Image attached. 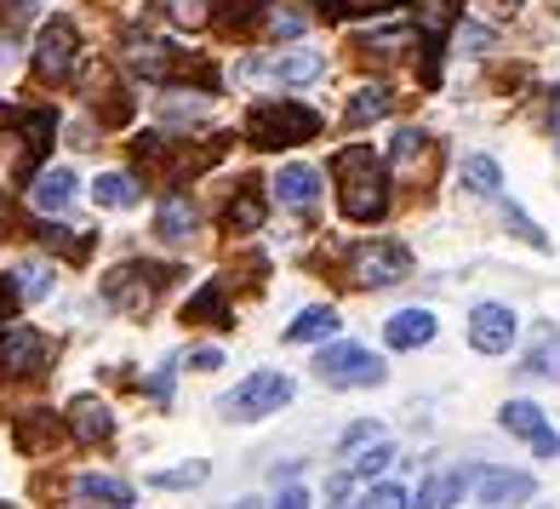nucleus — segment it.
Instances as JSON below:
<instances>
[{
	"label": "nucleus",
	"instance_id": "f257e3e1",
	"mask_svg": "<svg viewBox=\"0 0 560 509\" xmlns=\"http://www.w3.org/2000/svg\"><path fill=\"white\" fill-rule=\"evenodd\" d=\"M332 172H338V200H343V218L349 223L384 218L389 189H384V166L372 161V149H343V155L332 161Z\"/></svg>",
	"mask_w": 560,
	"mask_h": 509
},
{
	"label": "nucleus",
	"instance_id": "f03ea898",
	"mask_svg": "<svg viewBox=\"0 0 560 509\" xmlns=\"http://www.w3.org/2000/svg\"><path fill=\"white\" fill-rule=\"evenodd\" d=\"M320 132V115L292 104V97H264V104H252L246 115V143L252 149H292V143H310Z\"/></svg>",
	"mask_w": 560,
	"mask_h": 509
},
{
	"label": "nucleus",
	"instance_id": "7ed1b4c3",
	"mask_svg": "<svg viewBox=\"0 0 560 509\" xmlns=\"http://www.w3.org/2000/svg\"><path fill=\"white\" fill-rule=\"evenodd\" d=\"M315 378L326 390H372L389 378V367H384V355H372L361 344H332V349H320Z\"/></svg>",
	"mask_w": 560,
	"mask_h": 509
},
{
	"label": "nucleus",
	"instance_id": "20e7f679",
	"mask_svg": "<svg viewBox=\"0 0 560 509\" xmlns=\"http://www.w3.org/2000/svg\"><path fill=\"white\" fill-rule=\"evenodd\" d=\"M166 281H172V269H161V264H120V269H109L104 298L115 303L120 315H149L161 303Z\"/></svg>",
	"mask_w": 560,
	"mask_h": 509
},
{
	"label": "nucleus",
	"instance_id": "39448f33",
	"mask_svg": "<svg viewBox=\"0 0 560 509\" xmlns=\"http://www.w3.org/2000/svg\"><path fill=\"white\" fill-rule=\"evenodd\" d=\"M292 401V378L287 372H252L235 395H223V418L252 424V418H269Z\"/></svg>",
	"mask_w": 560,
	"mask_h": 509
},
{
	"label": "nucleus",
	"instance_id": "423d86ee",
	"mask_svg": "<svg viewBox=\"0 0 560 509\" xmlns=\"http://www.w3.org/2000/svg\"><path fill=\"white\" fill-rule=\"evenodd\" d=\"M406 275H412V252L400 241H366V246H354V258H349L354 287H400Z\"/></svg>",
	"mask_w": 560,
	"mask_h": 509
},
{
	"label": "nucleus",
	"instance_id": "0eeeda50",
	"mask_svg": "<svg viewBox=\"0 0 560 509\" xmlns=\"http://www.w3.org/2000/svg\"><path fill=\"white\" fill-rule=\"evenodd\" d=\"M74 58H81V35H74V23L69 18L40 23V35H35V74H40V81L63 86L74 74Z\"/></svg>",
	"mask_w": 560,
	"mask_h": 509
},
{
	"label": "nucleus",
	"instance_id": "6e6552de",
	"mask_svg": "<svg viewBox=\"0 0 560 509\" xmlns=\"http://www.w3.org/2000/svg\"><path fill=\"white\" fill-rule=\"evenodd\" d=\"M326 74L320 53H269V58H246L241 81H269V86H310Z\"/></svg>",
	"mask_w": 560,
	"mask_h": 509
},
{
	"label": "nucleus",
	"instance_id": "1a4fd4ad",
	"mask_svg": "<svg viewBox=\"0 0 560 509\" xmlns=\"http://www.w3.org/2000/svg\"><path fill=\"white\" fill-rule=\"evenodd\" d=\"M521 338V321L509 303H475V315H469V344L480 355H509V344Z\"/></svg>",
	"mask_w": 560,
	"mask_h": 509
},
{
	"label": "nucleus",
	"instance_id": "9d476101",
	"mask_svg": "<svg viewBox=\"0 0 560 509\" xmlns=\"http://www.w3.org/2000/svg\"><path fill=\"white\" fill-rule=\"evenodd\" d=\"M46 338L35 333V326H7L0 333V372L7 378H40L46 372Z\"/></svg>",
	"mask_w": 560,
	"mask_h": 509
},
{
	"label": "nucleus",
	"instance_id": "9b49d317",
	"mask_svg": "<svg viewBox=\"0 0 560 509\" xmlns=\"http://www.w3.org/2000/svg\"><path fill=\"white\" fill-rule=\"evenodd\" d=\"M435 161H441V149H435L429 132H418V126L395 132V177L400 184H429V177H435Z\"/></svg>",
	"mask_w": 560,
	"mask_h": 509
},
{
	"label": "nucleus",
	"instance_id": "f8f14e48",
	"mask_svg": "<svg viewBox=\"0 0 560 509\" xmlns=\"http://www.w3.org/2000/svg\"><path fill=\"white\" fill-rule=\"evenodd\" d=\"M63 429L81 447H104L115 436V413H109V401H97V395H74L69 401V413H63Z\"/></svg>",
	"mask_w": 560,
	"mask_h": 509
},
{
	"label": "nucleus",
	"instance_id": "ddd939ff",
	"mask_svg": "<svg viewBox=\"0 0 560 509\" xmlns=\"http://www.w3.org/2000/svg\"><path fill=\"white\" fill-rule=\"evenodd\" d=\"M475 493H480V509H509L532 498V475L526 470H475Z\"/></svg>",
	"mask_w": 560,
	"mask_h": 509
},
{
	"label": "nucleus",
	"instance_id": "4468645a",
	"mask_svg": "<svg viewBox=\"0 0 560 509\" xmlns=\"http://www.w3.org/2000/svg\"><path fill=\"white\" fill-rule=\"evenodd\" d=\"M74 172L69 166H46L35 184H30V200H35V212H46V218H58V212H69L74 207Z\"/></svg>",
	"mask_w": 560,
	"mask_h": 509
},
{
	"label": "nucleus",
	"instance_id": "2eb2a0df",
	"mask_svg": "<svg viewBox=\"0 0 560 509\" xmlns=\"http://www.w3.org/2000/svg\"><path fill=\"white\" fill-rule=\"evenodd\" d=\"M429 338H435V310H400L384 326V344L389 349H423Z\"/></svg>",
	"mask_w": 560,
	"mask_h": 509
},
{
	"label": "nucleus",
	"instance_id": "dca6fc26",
	"mask_svg": "<svg viewBox=\"0 0 560 509\" xmlns=\"http://www.w3.org/2000/svg\"><path fill=\"white\" fill-rule=\"evenodd\" d=\"M275 195L287 200V207L310 212V207H315V195H320V172H315V166H303V161L280 166V177H275Z\"/></svg>",
	"mask_w": 560,
	"mask_h": 509
},
{
	"label": "nucleus",
	"instance_id": "f3484780",
	"mask_svg": "<svg viewBox=\"0 0 560 509\" xmlns=\"http://www.w3.org/2000/svg\"><path fill=\"white\" fill-rule=\"evenodd\" d=\"M195 223H200L195 200H189V195H166V200H161V212H155V235L172 241V246H184V241L195 235Z\"/></svg>",
	"mask_w": 560,
	"mask_h": 509
},
{
	"label": "nucleus",
	"instance_id": "a211bd4d",
	"mask_svg": "<svg viewBox=\"0 0 560 509\" xmlns=\"http://www.w3.org/2000/svg\"><path fill=\"white\" fill-rule=\"evenodd\" d=\"M63 436H69V429H63L58 413H40V406H35V413L18 418V447H23V452H52Z\"/></svg>",
	"mask_w": 560,
	"mask_h": 509
},
{
	"label": "nucleus",
	"instance_id": "6ab92c4d",
	"mask_svg": "<svg viewBox=\"0 0 560 509\" xmlns=\"http://www.w3.org/2000/svg\"><path fill=\"white\" fill-rule=\"evenodd\" d=\"M126 63H132L138 74H149V81H172V74H177L172 46H161V41H143V35L126 41Z\"/></svg>",
	"mask_w": 560,
	"mask_h": 509
},
{
	"label": "nucleus",
	"instance_id": "aec40b11",
	"mask_svg": "<svg viewBox=\"0 0 560 509\" xmlns=\"http://www.w3.org/2000/svg\"><path fill=\"white\" fill-rule=\"evenodd\" d=\"M92 200L97 207H109V212H126V207H138L143 189H138V177H126V172H104L92 184Z\"/></svg>",
	"mask_w": 560,
	"mask_h": 509
},
{
	"label": "nucleus",
	"instance_id": "412c9836",
	"mask_svg": "<svg viewBox=\"0 0 560 509\" xmlns=\"http://www.w3.org/2000/svg\"><path fill=\"white\" fill-rule=\"evenodd\" d=\"M332 333H338V310H332V303H315V310H303V315L287 326L292 344H326Z\"/></svg>",
	"mask_w": 560,
	"mask_h": 509
},
{
	"label": "nucleus",
	"instance_id": "4be33fe9",
	"mask_svg": "<svg viewBox=\"0 0 560 509\" xmlns=\"http://www.w3.org/2000/svg\"><path fill=\"white\" fill-rule=\"evenodd\" d=\"M389 109H395V92H389V86H361V92L349 97L343 120H349V126H366V120H384Z\"/></svg>",
	"mask_w": 560,
	"mask_h": 509
},
{
	"label": "nucleus",
	"instance_id": "5701e85b",
	"mask_svg": "<svg viewBox=\"0 0 560 509\" xmlns=\"http://www.w3.org/2000/svg\"><path fill=\"white\" fill-rule=\"evenodd\" d=\"M223 223H229V235H252V229H264V195L258 189H241L235 200H229Z\"/></svg>",
	"mask_w": 560,
	"mask_h": 509
},
{
	"label": "nucleus",
	"instance_id": "b1692460",
	"mask_svg": "<svg viewBox=\"0 0 560 509\" xmlns=\"http://www.w3.org/2000/svg\"><path fill=\"white\" fill-rule=\"evenodd\" d=\"M74 498H92V504H120V509H132V487L115 475H81L74 481Z\"/></svg>",
	"mask_w": 560,
	"mask_h": 509
},
{
	"label": "nucleus",
	"instance_id": "393cba45",
	"mask_svg": "<svg viewBox=\"0 0 560 509\" xmlns=\"http://www.w3.org/2000/svg\"><path fill=\"white\" fill-rule=\"evenodd\" d=\"M7 292H12V298H30V303H40L46 292H52V264H18Z\"/></svg>",
	"mask_w": 560,
	"mask_h": 509
},
{
	"label": "nucleus",
	"instance_id": "a878e982",
	"mask_svg": "<svg viewBox=\"0 0 560 509\" xmlns=\"http://www.w3.org/2000/svg\"><path fill=\"white\" fill-rule=\"evenodd\" d=\"M412 41H418L412 30H372V35L354 41V53H372V58H400Z\"/></svg>",
	"mask_w": 560,
	"mask_h": 509
},
{
	"label": "nucleus",
	"instance_id": "bb28decb",
	"mask_svg": "<svg viewBox=\"0 0 560 509\" xmlns=\"http://www.w3.org/2000/svg\"><path fill=\"white\" fill-rule=\"evenodd\" d=\"M498 424L509 429V436H538V429H544V413H538V406H532V401H503V413H498Z\"/></svg>",
	"mask_w": 560,
	"mask_h": 509
},
{
	"label": "nucleus",
	"instance_id": "cd10ccee",
	"mask_svg": "<svg viewBox=\"0 0 560 509\" xmlns=\"http://www.w3.org/2000/svg\"><path fill=\"white\" fill-rule=\"evenodd\" d=\"M35 235L52 246V252H63V258H86V252H92V235H81V229H63V223H40Z\"/></svg>",
	"mask_w": 560,
	"mask_h": 509
},
{
	"label": "nucleus",
	"instance_id": "c85d7f7f",
	"mask_svg": "<svg viewBox=\"0 0 560 509\" xmlns=\"http://www.w3.org/2000/svg\"><path fill=\"white\" fill-rule=\"evenodd\" d=\"M155 7L177 23V30H207L212 23V0H155Z\"/></svg>",
	"mask_w": 560,
	"mask_h": 509
},
{
	"label": "nucleus",
	"instance_id": "c756f323",
	"mask_svg": "<svg viewBox=\"0 0 560 509\" xmlns=\"http://www.w3.org/2000/svg\"><path fill=\"white\" fill-rule=\"evenodd\" d=\"M184 321H212V326H229V303L218 287H200L189 303H184Z\"/></svg>",
	"mask_w": 560,
	"mask_h": 509
},
{
	"label": "nucleus",
	"instance_id": "7c9ffc66",
	"mask_svg": "<svg viewBox=\"0 0 560 509\" xmlns=\"http://www.w3.org/2000/svg\"><path fill=\"white\" fill-rule=\"evenodd\" d=\"M464 184H469L475 195H498V189H503V172H498L492 155H469V161H464Z\"/></svg>",
	"mask_w": 560,
	"mask_h": 509
},
{
	"label": "nucleus",
	"instance_id": "2f4dec72",
	"mask_svg": "<svg viewBox=\"0 0 560 509\" xmlns=\"http://www.w3.org/2000/svg\"><path fill=\"white\" fill-rule=\"evenodd\" d=\"M269 0H212V18H223L229 30H252V23L264 18Z\"/></svg>",
	"mask_w": 560,
	"mask_h": 509
},
{
	"label": "nucleus",
	"instance_id": "473e14b6",
	"mask_svg": "<svg viewBox=\"0 0 560 509\" xmlns=\"http://www.w3.org/2000/svg\"><path fill=\"white\" fill-rule=\"evenodd\" d=\"M212 470L207 464H184V470H155L149 475V487H161V493H184V487H200Z\"/></svg>",
	"mask_w": 560,
	"mask_h": 509
},
{
	"label": "nucleus",
	"instance_id": "72a5a7b5",
	"mask_svg": "<svg viewBox=\"0 0 560 509\" xmlns=\"http://www.w3.org/2000/svg\"><path fill=\"white\" fill-rule=\"evenodd\" d=\"M389 464H395V447L389 441H372V452H361L349 464V481H372V475H384Z\"/></svg>",
	"mask_w": 560,
	"mask_h": 509
},
{
	"label": "nucleus",
	"instance_id": "f704fd0d",
	"mask_svg": "<svg viewBox=\"0 0 560 509\" xmlns=\"http://www.w3.org/2000/svg\"><path fill=\"white\" fill-rule=\"evenodd\" d=\"M549 367H560V333H544V344L526 355V372L532 378H549Z\"/></svg>",
	"mask_w": 560,
	"mask_h": 509
},
{
	"label": "nucleus",
	"instance_id": "c9c22d12",
	"mask_svg": "<svg viewBox=\"0 0 560 509\" xmlns=\"http://www.w3.org/2000/svg\"><path fill=\"white\" fill-rule=\"evenodd\" d=\"M406 504H412V498H406V487H366L354 509H406Z\"/></svg>",
	"mask_w": 560,
	"mask_h": 509
},
{
	"label": "nucleus",
	"instance_id": "e433bc0d",
	"mask_svg": "<svg viewBox=\"0 0 560 509\" xmlns=\"http://www.w3.org/2000/svg\"><path fill=\"white\" fill-rule=\"evenodd\" d=\"M446 23H452V0H423V30L429 35H441Z\"/></svg>",
	"mask_w": 560,
	"mask_h": 509
},
{
	"label": "nucleus",
	"instance_id": "4c0bfd02",
	"mask_svg": "<svg viewBox=\"0 0 560 509\" xmlns=\"http://www.w3.org/2000/svg\"><path fill=\"white\" fill-rule=\"evenodd\" d=\"M509 223H515V229H521V235H526L532 246H549V235H544V229H538V223H532V218L515 207V200H509Z\"/></svg>",
	"mask_w": 560,
	"mask_h": 509
},
{
	"label": "nucleus",
	"instance_id": "58836bf2",
	"mask_svg": "<svg viewBox=\"0 0 560 509\" xmlns=\"http://www.w3.org/2000/svg\"><path fill=\"white\" fill-rule=\"evenodd\" d=\"M532 452H538V458H560V436H555L549 424L538 429V436H532Z\"/></svg>",
	"mask_w": 560,
	"mask_h": 509
},
{
	"label": "nucleus",
	"instance_id": "ea45409f",
	"mask_svg": "<svg viewBox=\"0 0 560 509\" xmlns=\"http://www.w3.org/2000/svg\"><path fill=\"white\" fill-rule=\"evenodd\" d=\"M189 367H195V372H218V367H223V355H218V349H195V355H189Z\"/></svg>",
	"mask_w": 560,
	"mask_h": 509
},
{
	"label": "nucleus",
	"instance_id": "a19ab883",
	"mask_svg": "<svg viewBox=\"0 0 560 509\" xmlns=\"http://www.w3.org/2000/svg\"><path fill=\"white\" fill-rule=\"evenodd\" d=\"M275 509H310V493H303V487H287V493L275 498Z\"/></svg>",
	"mask_w": 560,
	"mask_h": 509
},
{
	"label": "nucleus",
	"instance_id": "79ce46f5",
	"mask_svg": "<svg viewBox=\"0 0 560 509\" xmlns=\"http://www.w3.org/2000/svg\"><path fill=\"white\" fill-rule=\"evenodd\" d=\"M457 41H464V46H469L475 58H480V53H487V46H492V35H487V30H464V35H457Z\"/></svg>",
	"mask_w": 560,
	"mask_h": 509
},
{
	"label": "nucleus",
	"instance_id": "37998d69",
	"mask_svg": "<svg viewBox=\"0 0 560 509\" xmlns=\"http://www.w3.org/2000/svg\"><path fill=\"white\" fill-rule=\"evenodd\" d=\"M389 7H406V0H349V12H389Z\"/></svg>",
	"mask_w": 560,
	"mask_h": 509
},
{
	"label": "nucleus",
	"instance_id": "c03bdc74",
	"mask_svg": "<svg viewBox=\"0 0 560 509\" xmlns=\"http://www.w3.org/2000/svg\"><path fill=\"white\" fill-rule=\"evenodd\" d=\"M361 441H377V429H372V424H354L349 436H343V447H361Z\"/></svg>",
	"mask_w": 560,
	"mask_h": 509
},
{
	"label": "nucleus",
	"instance_id": "a18cd8bd",
	"mask_svg": "<svg viewBox=\"0 0 560 509\" xmlns=\"http://www.w3.org/2000/svg\"><path fill=\"white\" fill-rule=\"evenodd\" d=\"M149 390H155V401H166V395H172V367H161V372H155V384H149Z\"/></svg>",
	"mask_w": 560,
	"mask_h": 509
},
{
	"label": "nucleus",
	"instance_id": "49530a36",
	"mask_svg": "<svg viewBox=\"0 0 560 509\" xmlns=\"http://www.w3.org/2000/svg\"><path fill=\"white\" fill-rule=\"evenodd\" d=\"M515 7H521V0H487V12H492V18H509Z\"/></svg>",
	"mask_w": 560,
	"mask_h": 509
},
{
	"label": "nucleus",
	"instance_id": "de8ad7c7",
	"mask_svg": "<svg viewBox=\"0 0 560 509\" xmlns=\"http://www.w3.org/2000/svg\"><path fill=\"white\" fill-rule=\"evenodd\" d=\"M7 223H12V200L0 195V235H7Z\"/></svg>",
	"mask_w": 560,
	"mask_h": 509
},
{
	"label": "nucleus",
	"instance_id": "09e8293b",
	"mask_svg": "<svg viewBox=\"0 0 560 509\" xmlns=\"http://www.w3.org/2000/svg\"><path fill=\"white\" fill-rule=\"evenodd\" d=\"M69 509H97V504H92V498H74ZM104 509H120V504H104Z\"/></svg>",
	"mask_w": 560,
	"mask_h": 509
},
{
	"label": "nucleus",
	"instance_id": "8fccbe9b",
	"mask_svg": "<svg viewBox=\"0 0 560 509\" xmlns=\"http://www.w3.org/2000/svg\"><path fill=\"white\" fill-rule=\"evenodd\" d=\"M235 509H264V504H258V498H246V504H235Z\"/></svg>",
	"mask_w": 560,
	"mask_h": 509
},
{
	"label": "nucleus",
	"instance_id": "3c124183",
	"mask_svg": "<svg viewBox=\"0 0 560 509\" xmlns=\"http://www.w3.org/2000/svg\"><path fill=\"white\" fill-rule=\"evenodd\" d=\"M315 7H326V12H332V7H338V0H315Z\"/></svg>",
	"mask_w": 560,
	"mask_h": 509
},
{
	"label": "nucleus",
	"instance_id": "603ef678",
	"mask_svg": "<svg viewBox=\"0 0 560 509\" xmlns=\"http://www.w3.org/2000/svg\"><path fill=\"white\" fill-rule=\"evenodd\" d=\"M555 97H560V92H555ZM555 109H560V104H555Z\"/></svg>",
	"mask_w": 560,
	"mask_h": 509
}]
</instances>
